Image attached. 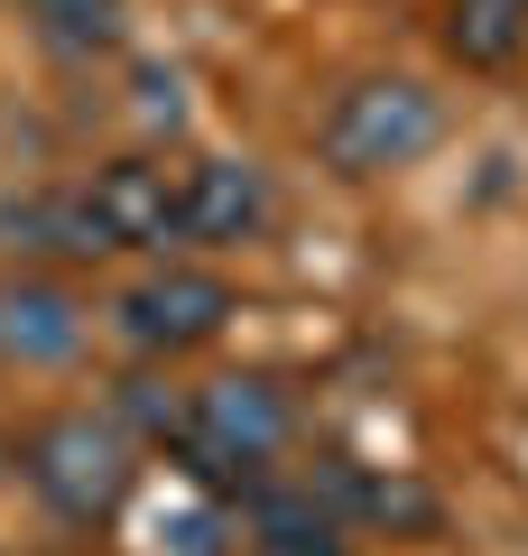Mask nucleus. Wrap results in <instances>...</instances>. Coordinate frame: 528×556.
<instances>
[{
  "instance_id": "f257e3e1",
  "label": "nucleus",
  "mask_w": 528,
  "mask_h": 556,
  "mask_svg": "<svg viewBox=\"0 0 528 556\" xmlns=\"http://www.w3.org/2000/svg\"><path fill=\"white\" fill-rule=\"evenodd\" d=\"M297 445V399L278 390L269 371H223L204 390H186V437H176V464L204 482V492L251 501L260 482L278 473V455Z\"/></svg>"
},
{
  "instance_id": "f03ea898",
  "label": "nucleus",
  "mask_w": 528,
  "mask_h": 556,
  "mask_svg": "<svg viewBox=\"0 0 528 556\" xmlns=\"http://www.w3.org/2000/svg\"><path fill=\"white\" fill-rule=\"evenodd\" d=\"M20 482L65 529H102V519H121V501L139 482V445L93 408H56L20 437Z\"/></svg>"
},
{
  "instance_id": "7ed1b4c3",
  "label": "nucleus",
  "mask_w": 528,
  "mask_h": 556,
  "mask_svg": "<svg viewBox=\"0 0 528 556\" xmlns=\"http://www.w3.org/2000/svg\"><path fill=\"white\" fill-rule=\"evenodd\" d=\"M436 139H445V112H436V93L417 75H362L315 121V159L334 177H399V167L427 159Z\"/></svg>"
},
{
  "instance_id": "20e7f679",
  "label": "nucleus",
  "mask_w": 528,
  "mask_h": 556,
  "mask_svg": "<svg viewBox=\"0 0 528 556\" xmlns=\"http://www.w3.org/2000/svg\"><path fill=\"white\" fill-rule=\"evenodd\" d=\"M112 316H121V343H130V353L176 362V353H196V343H214L223 325H232V278H214V269H176V260H167V269L139 278Z\"/></svg>"
},
{
  "instance_id": "39448f33",
  "label": "nucleus",
  "mask_w": 528,
  "mask_h": 556,
  "mask_svg": "<svg viewBox=\"0 0 528 556\" xmlns=\"http://www.w3.org/2000/svg\"><path fill=\"white\" fill-rule=\"evenodd\" d=\"M75 214L102 251H167L176 241V177L158 159H139V149L130 159H102L93 186L75 195Z\"/></svg>"
},
{
  "instance_id": "423d86ee",
  "label": "nucleus",
  "mask_w": 528,
  "mask_h": 556,
  "mask_svg": "<svg viewBox=\"0 0 528 556\" xmlns=\"http://www.w3.org/2000/svg\"><path fill=\"white\" fill-rule=\"evenodd\" d=\"M84 353V298L65 278L0 269V371H65Z\"/></svg>"
},
{
  "instance_id": "0eeeda50",
  "label": "nucleus",
  "mask_w": 528,
  "mask_h": 556,
  "mask_svg": "<svg viewBox=\"0 0 528 556\" xmlns=\"http://www.w3.org/2000/svg\"><path fill=\"white\" fill-rule=\"evenodd\" d=\"M269 223V177L251 159H196L176 177V241H204V251H241Z\"/></svg>"
},
{
  "instance_id": "6e6552de",
  "label": "nucleus",
  "mask_w": 528,
  "mask_h": 556,
  "mask_svg": "<svg viewBox=\"0 0 528 556\" xmlns=\"http://www.w3.org/2000/svg\"><path fill=\"white\" fill-rule=\"evenodd\" d=\"M251 556H352L343 519L325 510L315 482H260L251 492Z\"/></svg>"
},
{
  "instance_id": "1a4fd4ad",
  "label": "nucleus",
  "mask_w": 528,
  "mask_h": 556,
  "mask_svg": "<svg viewBox=\"0 0 528 556\" xmlns=\"http://www.w3.org/2000/svg\"><path fill=\"white\" fill-rule=\"evenodd\" d=\"M436 38L464 75H501V65L528 56V0H445Z\"/></svg>"
},
{
  "instance_id": "9d476101",
  "label": "nucleus",
  "mask_w": 528,
  "mask_h": 556,
  "mask_svg": "<svg viewBox=\"0 0 528 556\" xmlns=\"http://www.w3.org/2000/svg\"><path fill=\"white\" fill-rule=\"evenodd\" d=\"M20 10L56 56H112L130 28V0H20Z\"/></svg>"
},
{
  "instance_id": "9b49d317",
  "label": "nucleus",
  "mask_w": 528,
  "mask_h": 556,
  "mask_svg": "<svg viewBox=\"0 0 528 556\" xmlns=\"http://www.w3.org/2000/svg\"><path fill=\"white\" fill-rule=\"evenodd\" d=\"M121 437H149V445H167L176 455V437H186V390H167V380H121V417H112Z\"/></svg>"
}]
</instances>
